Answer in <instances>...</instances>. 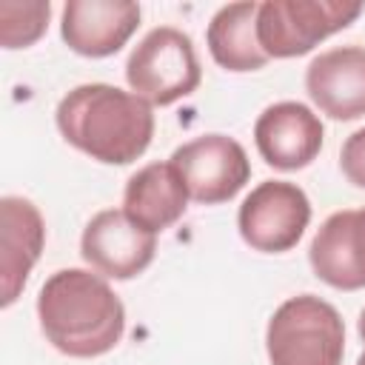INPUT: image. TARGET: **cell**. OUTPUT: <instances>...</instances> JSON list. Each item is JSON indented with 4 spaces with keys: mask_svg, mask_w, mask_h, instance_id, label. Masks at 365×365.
Segmentation results:
<instances>
[{
    "mask_svg": "<svg viewBox=\"0 0 365 365\" xmlns=\"http://www.w3.org/2000/svg\"><path fill=\"white\" fill-rule=\"evenodd\" d=\"M37 317L46 339L77 359L108 354L125 331L120 297L100 274L86 268L54 271L37 294Z\"/></svg>",
    "mask_w": 365,
    "mask_h": 365,
    "instance_id": "obj_1",
    "label": "cell"
},
{
    "mask_svg": "<svg viewBox=\"0 0 365 365\" xmlns=\"http://www.w3.org/2000/svg\"><path fill=\"white\" fill-rule=\"evenodd\" d=\"M68 145L106 165L134 163L154 137V111L134 91L108 83L71 88L54 111Z\"/></svg>",
    "mask_w": 365,
    "mask_h": 365,
    "instance_id": "obj_2",
    "label": "cell"
},
{
    "mask_svg": "<svg viewBox=\"0 0 365 365\" xmlns=\"http://www.w3.org/2000/svg\"><path fill=\"white\" fill-rule=\"evenodd\" d=\"M265 348L271 365H342L345 322L331 302L299 294L268 319Z\"/></svg>",
    "mask_w": 365,
    "mask_h": 365,
    "instance_id": "obj_3",
    "label": "cell"
},
{
    "mask_svg": "<svg viewBox=\"0 0 365 365\" xmlns=\"http://www.w3.org/2000/svg\"><path fill=\"white\" fill-rule=\"evenodd\" d=\"M200 60L185 31L174 26L151 29L128 54L125 80L148 106H171L200 86Z\"/></svg>",
    "mask_w": 365,
    "mask_h": 365,
    "instance_id": "obj_4",
    "label": "cell"
},
{
    "mask_svg": "<svg viewBox=\"0 0 365 365\" xmlns=\"http://www.w3.org/2000/svg\"><path fill=\"white\" fill-rule=\"evenodd\" d=\"M359 14L362 3L265 0L257 11V40L268 57H299L325 37L348 29Z\"/></svg>",
    "mask_w": 365,
    "mask_h": 365,
    "instance_id": "obj_5",
    "label": "cell"
},
{
    "mask_svg": "<svg viewBox=\"0 0 365 365\" xmlns=\"http://www.w3.org/2000/svg\"><path fill=\"white\" fill-rule=\"evenodd\" d=\"M311 222V202L297 182L265 180L240 205V237L265 254L291 251Z\"/></svg>",
    "mask_w": 365,
    "mask_h": 365,
    "instance_id": "obj_6",
    "label": "cell"
},
{
    "mask_svg": "<svg viewBox=\"0 0 365 365\" xmlns=\"http://www.w3.org/2000/svg\"><path fill=\"white\" fill-rule=\"evenodd\" d=\"M174 168L180 171L188 197L202 205H217L248 182L251 163L245 148L225 134H202L171 154Z\"/></svg>",
    "mask_w": 365,
    "mask_h": 365,
    "instance_id": "obj_7",
    "label": "cell"
},
{
    "mask_svg": "<svg viewBox=\"0 0 365 365\" xmlns=\"http://www.w3.org/2000/svg\"><path fill=\"white\" fill-rule=\"evenodd\" d=\"M157 251V234L140 228L125 211L106 208L88 220L80 240L83 259L108 279H131L143 274Z\"/></svg>",
    "mask_w": 365,
    "mask_h": 365,
    "instance_id": "obj_8",
    "label": "cell"
},
{
    "mask_svg": "<svg viewBox=\"0 0 365 365\" xmlns=\"http://www.w3.org/2000/svg\"><path fill=\"white\" fill-rule=\"evenodd\" d=\"M140 26V6L131 0H68L60 34L83 57L117 54Z\"/></svg>",
    "mask_w": 365,
    "mask_h": 365,
    "instance_id": "obj_9",
    "label": "cell"
},
{
    "mask_svg": "<svg viewBox=\"0 0 365 365\" xmlns=\"http://www.w3.org/2000/svg\"><path fill=\"white\" fill-rule=\"evenodd\" d=\"M254 140L268 165L279 171H297L319 154L322 123L302 103H274L257 117Z\"/></svg>",
    "mask_w": 365,
    "mask_h": 365,
    "instance_id": "obj_10",
    "label": "cell"
},
{
    "mask_svg": "<svg viewBox=\"0 0 365 365\" xmlns=\"http://www.w3.org/2000/svg\"><path fill=\"white\" fill-rule=\"evenodd\" d=\"M308 259L331 288H365V208L331 214L314 234Z\"/></svg>",
    "mask_w": 365,
    "mask_h": 365,
    "instance_id": "obj_11",
    "label": "cell"
},
{
    "mask_svg": "<svg viewBox=\"0 0 365 365\" xmlns=\"http://www.w3.org/2000/svg\"><path fill=\"white\" fill-rule=\"evenodd\" d=\"M305 91L331 120L365 117V48L339 46L311 60Z\"/></svg>",
    "mask_w": 365,
    "mask_h": 365,
    "instance_id": "obj_12",
    "label": "cell"
},
{
    "mask_svg": "<svg viewBox=\"0 0 365 365\" xmlns=\"http://www.w3.org/2000/svg\"><path fill=\"white\" fill-rule=\"evenodd\" d=\"M0 234H3V242H0V282H3V308H9L34 262L40 259V251H43V242H46V222L37 211L34 202L23 200V197H3L0 200Z\"/></svg>",
    "mask_w": 365,
    "mask_h": 365,
    "instance_id": "obj_13",
    "label": "cell"
},
{
    "mask_svg": "<svg viewBox=\"0 0 365 365\" xmlns=\"http://www.w3.org/2000/svg\"><path fill=\"white\" fill-rule=\"evenodd\" d=\"M188 188L171 160L148 163L125 182L123 211L140 228L157 234L174 225L188 208Z\"/></svg>",
    "mask_w": 365,
    "mask_h": 365,
    "instance_id": "obj_14",
    "label": "cell"
},
{
    "mask_svg": "<svg viewBox=\"0 0 365 365\" xmlns=\"http://www.w3.org/2000/svg\"><path fill=\"white\" fill-rule=\"evenodd\" d=\"M259 3H228L208 23V51L217 66L228 71H257L271 57L257 40Z\"/></svg>",
    "mask_w": 365,
    "mask_h": 365,
    "instance_id": "obj_15",
    "label": "cell"
},
{
    "mask_svg": "<svg viewBox=\"0 0 365 365\" xmlns=\"http://www.w3.org/2000/svg\"><path fill=\"white\" fill-rule=\"evenodd\" d=\"M48 0H3L0 3V43L6 48H26L37 43L48 26Z\"/></svg>",
    "mask_w": 365,
    "mask_h": 365,
    "instance_id": "obj_16",
    "label": "cell"
},
{
    "mask_svg": "<svg viewBox=\"0 0 365 365\" xmlns=\"http://www.w3.org/2000/svg\"><path fill=\"white\" fill-rule=\"evenodd\" d=\"M339 165H342V174L348 177V182L365 188V128L354 131V134L342 143Z\"/></svg>",
    "mask_w": 365,
    "mask_h": 365,
    "instance_id": "obj_17",
    "label": "cell"
},
{
    "mask_svg": "<svg viewBox=\"0 0 365 365\" xmlns=\"http://www.w3.org/2000/svg\"><path fill=\"white\" fill-rule=\"evenodd\" d=\"M359 336H362V345H365V308L359 314Z\"/></svg>",
    "mask_w": 365,
    "mask_h": 365,
    "instance_id": "obj_18",
    "label": "cell"
},
{
    "mask_svg": "<svg viewBox=\"0 0 365 365\" xmlns=\"http://www.w3.org/2000/svg\"><path fill=\"white\" fill-rule=\"evenodd\" d=\"M356 365H365V354H362V356H359V359H356Z\"/></svg>",
    "mask_w": 365,
    "mask_h": 365,
    "instance_id": "obj_19",
    "label": "cell"
}]
</instances>
